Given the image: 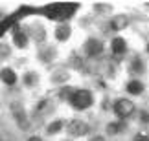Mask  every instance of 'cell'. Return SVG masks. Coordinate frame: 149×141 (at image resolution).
<instances>
[{
	"label": "cell",
	"mask_w": 149,
	"mask_h": 141,
	"mask_svg": "<svg viewBox=\"0 0 149 141\" xmlns=\"http://www.w3.org/2000/svg\"><path fill=\"white\" fill-rule=\"evenodd\" d=\"M55 37L59 39V41H66L68 37H70V26L68 24H63L55 30Z\"/></svg>",
	"instance_id": "cell-11"
},
{
	"label": "cell",
	"mask_w": 149,
	"mask_h": 141,
	"mask_svg": "<svg viewBox=\"0 0 149 141\" xmlns=\"http://www.w3.org/2000/svg\"><path fill=\"white\" fill-rule=\"evenodd\" d=\"M125 128V123H111V125L107 127V134L109 136H116L118 132H122Z\"/></svg>",
	"instance_id": "cell-12"
},
{
	"label": "cell",
	"mask_w": 149,
	"mask_h": 141,
	"mask_svg": "<svg viewBox=\"0 0 149 141\" xmlns=\"http://www.w3.org/2000/svg\"><path fill=\"white\" fill-rule=\"evenodd\" d=\"M127 92H131L133 95H138V94L144 92V84H142L138 79H133V81H129V84H127Z\"/></svg>",
	"instance_id": "cell-10"
},
{
	"label": "cell",
	"mask_w": 149,
	"mask_h": 141,
	"mask_svg": "<svg viewBox=\"0 0 149 141\" xmlns=\"http://www.w3.org/2000/svg\"><path fill=\"white\" fill-rule=\"evenodd\" d=\"M0 79H2L6 84H15L17 75H15V72L11 70V68H4L2 72H0Z\"/></svg>",
	"instance_id": "cell-9"
},
{
	"label": "cell",
	"mask_w": 149,
	"mask_h": 141,
	"mask_svg": "<svg viewBox=\"0 0 149 141\" xmlns=\"http://www.w3.org/2000/svg\"><path fill=\"white\" fill-rule=\"evenodd\" d=\"M125 24H127V20H125L123 17H118L116 20H112V28H114V30H122Z\"/></svg>",
	"instance_id": "cell-14"
},
{
	"label": "cell",
	"mask_w": 149,
	"mask_h": 141,
	"mask_svg": "<svg viewBox=\"0 0 149 141\" xmlns=\"http://www.w3.org/2000/svg\"><path fill=\"white\" fill-rule=\"evenodd\" d=\"M35 83H37L35 73H26V75H24V84H28V86H33Z\"/></svg>",
	"instance_id": "cell-15"
},
{
	"label": "cell",
	"mask_w": 149,
	"mask_h": 141,
	"mask_svg": "<svg viewBox=\"0 0 149 141\" xmlns=\"http://www.w3.org/2000/svg\"><path fill=\"white\" fill-rule=\"evenodd\" d=\"M90 141H105V139H103V138H92Z\"/></svg>",
	"instance_id": "cell-22"
},
{
	"label": "cell",
	"mask_w": 149,
	"mask_h": 141,
	"mask_svg": "<svg viewBox=\"0 0 149 141\" xmlns=\"http://www.w3.org/2000/svg\"><path fill=\"white\" fill-rule=\"evenodd\" d=\"M70 103L76 110H85L88 106H92L94 97L88 90H74L72 95H70Z\"/></svg>",
	"instance_id": "cell-2"
},
{
	"label": "cell",
	"mask_w": 149,
	"mask_h": 141,
	"mask_svg": "<svg viewBox=\"0 0 149 141\" xmlns=\"http://www.w3.org/2000/svg\"><path fill=\"white\" fill-rule=\"evenodd\" d=\"M85 52H87V55H90V57H98L103 52V44L100 41H96V39H88V41L85 42Z\"/></svg>",
	"instance_id": "cell-5"
},
{
	"label": "cell",
	"mask_w": 149,
	"mask_h": 141,
	"mask_svg": "<svg viewBox=\"0 0 149 141\" xmlns=\"http://www.w3.org/2000/svg\"><path fill=\"white\" fill-rule=\"evenodd\" d=\"M63 128V123L61 121H55V123H52V125L48 127V134H55V132H59Z\"/></svg>",
	"instance_id": "cell-16"
},
{
	"label": "cell",
	"mask_w": 149,
	"mask_h": 141,
	"mask_svg": "<svg viewBox=\"0 0 149 141\" xmlns=\"http://www.w3.org/2000/svg\"><path fill=\"white\" fill-rule=\"evenodd\" d=\"M13 42H15L17 48H26L28 46V35L17 24L13 26Z\"/></svg>",
	"instance_id": "cell-6"
},
{
	"label": "cell",
	"mask_w": 149,
	"mask_h": 141,
	"mask_svg": "<svg viewBox=\"0 0 149 141\" xmlns=\"http://www.w3.org/2000/svg\"><path fill=\"white\" fill-rule=\"evenodd\" d=\"M134 141H149V138L146 136V134H136V138H134Z\"/></svg>",
	"instance_id": "cell-19"
},
{
	"label": "cell",
	"mask_w": 149,
	"mask_h": 141,
	"mask_svg": "<svg viewBox=\"0 0 149 141\" xmlns=\"http://www.w3.org/2000/svg\"><path fill=\"white\" fill-rule=\"evenodd\" d=\"M111 46H112V53L122 55V53H125V50H127V42H125V39H122V37H114Z\"/></svg>",
	"instance_id": "cell-7"
},
{
	"label": "cell",
	"mask_w": 149,
	"mask_h": 141,
	"mask_svg": "<svg viewBox=\"0 0 149 141\" xmlns=\"http://www.w3.org/2000/svg\"><path fill=\"white\" fill-rule=\"evenodd\" d=\"M28 141H42V139H41V138H37V136H31Z\"/></svg>",
	"instance_id": "cell-21"
},
{
	"label": "cell",
	"mask_w": 149,
	"mask_h": 141,
	"mask_svg": "<svg viewBox=\"0 0 149 141\" xmlns=\"http://www.w3.org/2000/svg\"><path fill=\"white\" fill-rule=\"evenodd\" d=\"M8 53H9V48L6 46V44H0V61L4 57H8Z\"/></svg>",
	"instance_id": "cell-18"
},
{
	"label": "cell",
	"mask_w": 149,
	"mask_h": 141,
	"mask_svg": "<svg viewBox=\"0 0 149 141\" xmlns=\"http://www.w3.org/2000/svg\"><path fill=\"white\" fill-rule=\"evenodd\" d=\"M112 108H114V114L118 117L125 119V117H129L134 112V105H133V101H129V99H118L116 103L112 105Z\"/></svg>",
	"instance_id": "cell-3"
},
{
	"label": "cell",
	"mask_w": 149,
	"mask_h": 141,
	"mask_svg": "<svg viewBox=\"0 0 149 141\" xmlns=\"http://www.w3.org/2000/svg\"><path fill=\"white\" fill-rule=\"evenodd\" d=\"M142 70H144V64H142V61H140V59H134V63H133V72L140 73Z\"/></svg>",
	"instance_id": "cell-17"
},
{
	"label": "cell",
	"mask_w": 149,
	"mask_h": 141,
	"mask_svg": "<svg viewBox=\"0 0 149 141\" xmlns=\"http://www.w3.org/2000/svg\"><path fill=\"white\" fill-rule=\"evenodd\" d=\"M15 24V20L11 19V17H8V19H4V20H0V37L4 35L6 31H8V28H11Z\"/></svg>",
	"instance_id": "cell-13"
},
{
	"label": "cell",
	"mask_w": 149,
	"mask_h": 141,
	"mask_svg": "<svg viewBox=\"0 0 149 141\" xmlns=\"http://www.w3.org/2000/svg\"><path fill=\"white\" fill-rule=\"evenodd\" d=\"M11 110H13L15 119L19 121V127L20 128H26L28 127V121H26V116H24V112H22V108H20L19 105H13V106H11Z\"/></svg>",
	"instance_id": "cell-8"
},
{
	"label": "cell",
	"mask_w": 149,
	"mask_h": 141,
	"mask_svg": "<svg viewBox=\"0 0 149 141\" xmlns=\"http://www.w3.org/2000/svg\"><path fill=\"white\" fill-rule=\"evenodd\" d=\"M147 53H149V46H147Z\"/></svg>",
	"instance_id": "cell-23"
},
{
	"label": "cell",
	"mask_w": 149,
	"mask_h": 141,
	"mask_svg": "<svg viewBox=\"0 0 149 141\" xmlns=\"http://www.w3.org/2000/svg\"><path fill=\"white\" fill-rule=\"evenodd\" d=\"M140 117H142V121H144V123H149V112H142Z\"/></svg>",
	"instance_id": "cell-20"
},
{
	"label": "cell",
	"mask_w": 149,
	"mask_h": 141,
	"mask_svg": "<svg viewBox=\"0 0 149 141\" xmlns=\"http://www.w3.org/2000/svg\"><path fill=\"white\" fill-rule=\"evenodd\" d=\"M77 8H79L77 4H65V2H61V4H50V6H46V8H42L39 11H41L42 15H46V19H50V20L66 22L77 11Z\"/></svg>",
	"instance_id": "cell-1"
},
{
	"label": "cell",
	"mask_w": 149,
	"mask_h": 141,
	"mask_svg": "<svg viewBox=\"0 0 149 141\" xmlns=\"http://www.w3.org/2000/svg\"><path fill=\"white\" fill-rule=\"evenodd\" d=\"M68 134L74 138H81V136H87L88 134V125L81 119H74L68 123Z\"/></svg>",
	"instance_id": "cell-4"
}]
</instances>
